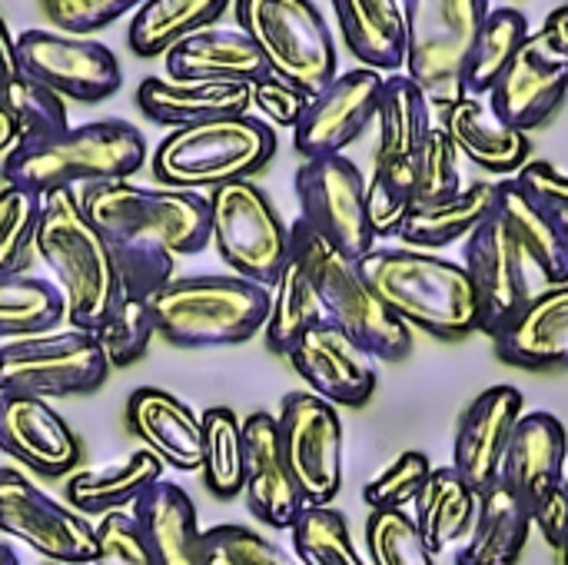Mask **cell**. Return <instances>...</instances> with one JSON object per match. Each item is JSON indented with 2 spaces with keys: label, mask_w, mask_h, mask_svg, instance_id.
<instances>
[{
  "label": "cell",
  "mask_w": 568,
  "mask_h": 565,
  "mask_svg": "<svg viewBox=\"0 0 568 565\" xmlns=\"http://www.w3.org/2000/svg\"><path fill=\"white\" fill-rule=\"evenodd\" d=\"M463 270L479 300V333H499L536 296L568 283V230L516 180L496 183V203L463 243Z\"/></svg>",
  "instance_id": "6da1fadb"
},
{
  "label": "cell",
  "mask_w": 568,
  "mask_h": 565,
  "mask_svg": "<svg viewBox=\"0 0 568 565\" xmlns=\"http://www.w3.org/2000/svg\"><path fill=\"white\" fill-rule=\"evenodd\" d=\"M80 203L106 240L123 296L150 300L173 280L176 256L210 246V196L203 193L116 180L80 190Z\"/></svg>",
  "instance_id": "7a4b0ae2"
},
{
  "label": "cell",
  "mask_w": 568,
  "mask_h": 565,
  "mask_svg": "<svg viewBox=\"0 0 568 565\" xmlns=\"http://www.w3.org/2000/svg\"><path fill=\"white\" fill-rule=\"evenodd\" d=\"M356 266L386 310L409 330L449 343L479 333V300L463 263L409 246H376Z\"/></svg>",
  "instance_id": "3957f363"
},
{
  "label": "cell",
  "mask_w": 568,
  "mask_h": 565,
  "mask_svg": "<svg viewBox=\"0 0 568 565\" xmlns=\"http://www.w3.org/2000/svg\"><path fill=\"white\" fill-rule=\"evenodd\" d=\"M146 163V140L126 120H93L57 137L17 143L0 160V183L33 196L130 180Z\"/></svg>",
  "instance_id": "277c9868"
},
{
  "label": "cell",
  "mask_w": 568,
  "mask_h": 565,
  "mask_svg": "<svg viewBox=\"0 0 568 565\" xmlns=\"http://www.w3.org/2000/svg\"><path fill=\"white\" fill-rule=\"evenodd\" d=\"M37 256L53 270L67 303V330L93 333L120 303V280L106 240L83 213L77 190L40 196Z\"/></svg>",
  "instance_id": "5b68a950"
},
{
  "label": "cell",
  "mask_w": 568,
  "mask_h": 565,
  "mask_svg": "<svg viewBox=\"0 0 568 565\" xmlns=\"http://www.w3.org/2000/svg\"><path fill=\"white\" fill-rule=\"evenodd\" d=\"M146 306L160 340L183 350H213L246 343L266 326L270 290L233 273L173 276Z\"/></svg>",
  "instance_id": "8992f818"
},
{
  "label": "cell",
  "mask_w": 568,
  "mask_h": 565,
  "mask_svg": "<svg viewBox=\"0 0 568 565\" xmlns=\"http://www.w3.org/2000/svg\"><path fill=\"white\" fill-rule=\"evenodd\" d=\"M276 153V133L253 113L170 130L153 150V176L170 190H220L260 173Z\"/></svg>",
  "instance_id": "52a82bcc"
},
{
  "label": "cell",
  "mask_w": 568,
  "mask_h": 565,
  "mask_svg": "<svg viewBox=\"0 0 568 565\" xmlns=\"http://www.w3.org/2000/svg\"><path fill=\"white\" fill-rule=\"evenodd\" d=\"M290 240L306 256L326 323L343 330L376 363H403L413 353V330L399 323L386 310V303L369 290L356 260L333 250L303 220L290 226Z\"/></svg>",
  "instance_id": "ba28073f"
},
{
  "label": "cell",
  "mask_w": 568,
  "mask_h": 565,
  "mask_svg": "<svg viewBox=\"0 0 568 565\" xmlns=\"http://www.w3.org/2000/svg\"><path fill=\"white\" fill-rule=\"evenodd\" d=\"M233 13L270 73L306 97H316L339 73L333 33L313 0H233Z\"/></svg>",
  "instance_id": "9c48e42d"
},
{
  "label": "cell",
  "mask_w": 568,
  "mask_h": 565,
  "mask_svg": "<svg viewBox=\"0 0 568 565\" xmlns=\"http://www.w3.org/2000/svg\"><path fill=\"white\" fill-rule=\"evenodd\" d=\"M489 0H403L406 77H413L433 107L459 97L463 63L489 17Z\"/></svg>",
  "instance_id": "30bf717a"
},
{
  "label": "cell",
  "mask_w": 568,
  "mask_h": 565,
  "mask_svg": "<svg viewBox=\"0 0 568 565\" xmlns=\"http://www.w3.org/2000/svg\"><path fill=\"white\" fill-rule=\"evenodd\" d=\"M210 243L233 270L256 286H273L290 256V226L253 180L210 190Z\"/></svg>",
  "instance_id": "8fae6325"
},
{
  "label": "cell",
  "mask_w": 568,
  "mask_h": 565,
  "mask_svg": "<svg viewBox=\"0 0 568 565\" xmlns=\"http://www.w3.org/2000/svg\"><path fill=\"white\" fill-rule=\"evenodd\" d=\"M110 380V363L93 333L53 330L0 346V393L67 400L97 393Z\"/></svg>",
  "instance_id": "7c38bea8"
},
{
  "label": "cell",
  "mask_w": 568,
  "mask_h": 565,
  "mask_svg": "<svg viewBox=\"0 0 568 565\" xmlns=\"http://www.w3.org/2000/svg\"><path fill=\"white\" fill-rule=\"evenodd\" d=\"M300 220L349 260L376 250V233L366 213V176L346 153L313 157L293 176Z\"/></svg>",
  "instance_id": "4fadbf2b"
},
{
  "label": "cell",
  "mask_w": 568,
  "mask_h": 565,
  "mask_svg": "<svg viewBox=\"0 0 568 565\" xmlns=\"http://www.w3.org/2000/svg\"><path fill=\"white\" fill-rule=\"evenodd\" d=\"M283 460L303 493L306 509L333 506L343 490V420L313 393H290L276 416Z\"/></svg>",
  "instance_id": "5bb4252c"
},
{
  "label": "cell",
  "mask_w": 568,
  "mask_h": 565,
  "mask_svg": "<svg viewBox=\"0 0 568 565\" xmlns=\"http://www.w3.org/2000/svg\"><path fill=\"white\" fill-rule=\"evenodd\" d=\"M0 533L27 543L47 563L87 565L97 556V529L60 506L17 470H0Z\"/></svg>",
  "instance_id": "9a60e30c"
},
{
  "label": "cell",
  "mask_w": 568,
  "mask_h": 565,
  "mask_svg": "<svg viewBox=\"0 0 568 565\" xmlns=\"http://www.w3.org/2000/svg\"><path fill=\"white\" fill-rule=\"evenodd\" d=\"M13 40H17L20 67L60 100L103 103L123 83L116 53L90 37H70L57 30H23Z\"/></svg>",
  "instance_id": "2e32d148"
},
{
  "label": "cell",
  "mask_w": 568,
  "mask_h": 565,
  "mask_svg": "<svg viewBox=\"0 0 568 565\" xmlns=\"http://www.w3.org/2000/svg\"><path fill=\"white\" fill-rule=\"evenodd\" d=\"M383 73L356 67L336 73L316 97H310L300 123L293 127V147L303 160L343 153L376 120Z\"/></svg>",
  "instance_id": "e0dca14e"
},
{
  "label": "cell",
  "mask_w": 568,
  "mask_h": 565,
  "mask_svg": "<svg viewBox=\"0 0 568 565\" xmlns=\"http://www.w3.org/2000/svg\"><path fill=\"white\" fill-rule=\"evenodd\" d=\"M568 97V60L539 33L519 47L499 83L489 90V110L519 133L546 127Z\"/></svg>",
  "instance_id": "ac0fdd59"
},
{
  "label": "cell",
  "mask_w": 568,
  "mask_h": 565,
  "mask_svg": "<svg viewBox=\"0 0 568 565\" xmlns=\"http://www.w3.org/2000/svg\"><path fill=\"white\" fill-rule=\"evenodd\" d=\"M523 406L526 396L516 386L499 383L483 390L459 416V430L453 443V470L479 496L489 493L499 480V463L516 423L523 420Z\"/></svg>",
  "instance_id": "d6986e66"
},
{
  "label": "cell",
  "mask_w": 568,
  "mask_h": 565,
  "mask_svg": "<svg viewBox=\"0 0 568 565\" xmlns=\"http://www.w3.org/2000/svg\"><path fill=\"white\" fill-rule=\"evenodd\" d=\"M0 453L43 480H60L80 466L83 450L77 433L47 400L0 393Z\"/></svg>",
  "instance_id": "ffe728a7"
},
{
  "label": "cell",
  "mask_w": 568,
  "mask_h": 565,
  "mask_svg": "<svg viewBox=\"0 0 568 565\" xmlns=\"http://www.w3.org/2000/svg\"><path fill=\"white\" fill-rule=\"evenodd\" d=\"M310 393L333 406H366L376 393V360L333 323L310 330L286 356Z\"/></svg>",
  "instance_id": "44dd1931"
},
{
  "label": "cell",
  "mask_w": 568,
  "mask_h": 565,
  "mask_svg": "<svg viewBox=\"0 0 568 565\" xmlns=\"http://www.w3.org/2000/svg\"><path fill=\"white\" fill-rule=\"evenodd\" d=\"M243 446H246V466H243V496L250 513L270 526V529H293L303 516L306 503L303 493L283 460L280 450V430L276 416L270 413H250L243 420Z\"/></svg>",
  "instance_id": "7402d4cb"
},
{
  "label": "cell",
  "mask_w": 568,
  "mask_h": 565,
  "mask_svg": "<svg viewBox=\"0 0 568 565\" xmlns=\"http://www.w3.org/2000/svg\"><path fill=\"white\" fill-rule=\"evenodd\" d=\"M566 460L568 433L562 420L546 410L523 413L503 453L496 483L529 509L542 493L566 483Z\"/></svg>",
  "instance_id": "603a6c76"
},
{
  "label": "cell",
  "mask_w": 568,
  "mask_h": 565,
  "mask_svg": "<svg viewBox=\"0 0 568 565\" xmlns=\"http://www.w3.org/2000/svg\"><path fill=\"white\" fill-rule=\"evenodd\" d=\"M433 110L439 113L436 127L449 137L456 153L466 157L469 163H476L489 173L509 176V173H519L532 160L529 133H519L509 123H503L489 110L486 100L456 97V100H446Z\"/></svg>",
  "instance_id": "cb8c5ba5"
},
{
  "label": "cell",
  "mask_w": 568,
  "mask_h": 565,
  "mask_svg": "<svg viewBox=\"0 0 568 565\" xmlns=\"http://www.w3.org/2000/svg\"><path fill=\"white\" fill-rule=\"evenodd\" d=\"M166 80L200 83H260L270 67L240 27H206L163 53Z\"/></svg>",
  "instance_id": "d4e9b609"
},
{
  "label": "cell",
  "mask_w": 568,
  "mask_h": 565,
  "mask_svg": "<svg viewBox=\"0 0 568 565\" xmlns=\"http://www.w3.org/2000/svg\"><path fill=\"white\" fill-rule=\"evenodd\" d=\"M506 366L546 373L568 366V283L536 296L519 316L489 336Z\"/></svg>",
  "instance_id": "484cf974"
},
{
  "label": "cell",
  "mask_w": 568,
  "mask_h": 565,
  "mask_svg": "<svg viewBox=\"0 0 568 565\" xmlns=\"http://www.w3.org/2000/svg\"><path fill=\"white\" fill-rule=\"evenodd\" d=\"M126 426L163 466H173L180 473L200 470V416L173 393H163L156 386L133 390L126 400Z\"/></svg>",
  "instance_id": "4316f807"
},
{
  "label": "cell",
  "mask_w": 568,
  "mask_h": 565,
  "mask_svg": "<svg viewBox=\"0 0 568 565\" xmlns=\"http://www.w3.org/2000/svg\"><path fill=\"white\" fill-rule=\"evenodd\" d=\"M136 107L146 120L163 127H193L206 120L240 117L253 110L246 83H200V80H166L146 77L136 87Z\"/></svg>",
  "instance_id": "83f0119b"
},
{
  "label": "cell",
  "mask_w": 568,
  "mask_h": 565,
  "mask_svg": "<svg viewBox=\"0 0 568 565\" xmlns=\"http://www.w3.org/2000/svg\"><path fill=\"white\" fill-rule=\"evenodd\" d=\"M156 565H206V536L193 500L176 483H153L130 513Z\"/></svg>",
  "instance_id": "f1b7e54d"
},
{
  "label": "cell",
  "mask_w": 568,
  "mask_h": 565,
  "mask_svg": "<svg viewBox=\"0 0 568 565\" xmlns=\"http://www.w3.org/2000/svg\"><path fill=\"white\" fill-rule=\"evenodd\" d=\"M0 110L13 123L17 143H33L70 130L63 100L20 67L17 40L3 17H0Z\"/></svg>",
  "instance_id": "f546056e"
},
{
  "label": "cell",
  "mask_w": 568,
  "mask_h": 565,
  "mask_svg": "<svg viewBox=\"0 0 568 565\" xmlns=\"http://www.w3.org/2000/svg\"><path fill=\"white\" fill-rule=\"evenodd\" d=\"M339 33L359 67L386 77L406 63V20L403 0H333Z\"/></svg>",
  "instance_id": "4dcf8cb0"
},
{
  "label": "cell",
  "mask_w": 568,
  "mask_h": 565,
  "mask_svg": "<svg viewBox=\"0 0 568 565\" xmlns=\"http://www.w3.org/2000/svg\"><path fill=\"white\" fill-rule=\"evenodd\" d=\"M163 480V463L150 450H136L110 466L70 473L67 503L80 516H110L136 506V500Z\"/></svg>",
  "instance_id": "1f68e13d"
},
{
  "label": "cell",
  "mask_w": 568,
  "mask_h": 565,
  "mask_svg": "<svg viewBox=\"0 0 568 565\" xmlns=\"http://www.w3.org/2000/svg\"><path fill=\"white\" fill-rule=\"evenodd\" d=\"M320 323H326L313 273L306 266V256L300 253V246L290 240V256L276 276V283L270 286V316H266V350H273L276 356H290L293 346L316 330Z\"/></svg>",
  "instance_id": "d6a6232c"
},
{
  "label": "cell",
  "mask_w": 568,
  "mask_h": 565,
  "mask_svg": "<svg viewBox=\"0 0 568 565\" xmlns=\"http://www.w3.org/2000/svg\"><path fill=\"white\" fill-rule=\"evenodd\" d=\"M476 513H479V493L469 490L453 466H439V470L433 466L426 490L413 503V523L436 559L466 543Z\"/></svg>",
  "instance_id": "836d02e7"
},
{
  "label": "cell",
  "mask_w": 568,
  "mask_h": 565,
  "mask_svg": "<svg viewBox=\"0 0 568 565\" xmlns=\"http://www.w3.org/2000/svg\"><path fill=\"white\" fill-rule=\"evenodd\" d=\"M532 536L529 509L499 483L479 496L473 533L456 553V565H516Z\"/></svg>",
  "instance_id": "e575fe53"
},
{
  "label": "cell",
  "mask_w": 568,
  "mask_h": 565,
  "mask_svg": "<svg viewBox=\"0 0 568 565\" xmlns=\"http://www.w3.org/2000/svg\"><path fill=\"white\" fill-rule=\"evenodd\" d=\"M373 123L379 127V143H376V160L373 163L413 160L416 150L423 147V140L429 137V130L436 127L429 97L406 73L383 77L379 107H376Z\"/></svg>",
  "instance_id": "d590c367"
},
{
  "label": "cell",
  "mask_w": 568,
  "mask_h": 565,
  "mask_svg": "<svg viewBox=\"0 0 568 565\" xmlns=\"http://www.w3.org/2000/svg\"><path fill=\"white\" fill-rule=\"evenodd\" d=\"M233 0H143L130 17V50L143 60L163 57L196 30L216 27Z\"/></svg>",
  "instance_id": "8d00e7d4"
},
{
  "label": "cell",
  "mask_w": 568,
  "mask_h": 565,
  "mask_svg": "<svg viewBox=\"0 0 568 565\" xmlns=\"http://www.w3.org/2000/svg\"><path fill=\"white\" fill-rule=\"evenodd\" d=\"M529 20L516 7H493L489 17L479 27V37L463 63L459 73V97H476L486 100L489 90L499 83L519 47L529 40Z\"/></svg>",
  "instance_id": "74e56055"
},
{
  "label": "cell",
  "mask_w": 568,
  "mask_h": 565,
  "mask_svg": "<svg viewBox=\"0 0 568 565\" xmlns=\"http://www.w3.org/2000/svg\"><path fill=\"white\" fill-rule=\"evenodd\" d=\"M493 203H496V183L463 186V193H456L446 203L413 210L399 226V240L409 250H426V253L443 250L449 243H463L486 220Z\"/></svg>",
  "instance_id": "f35d334b"
},
{
  "label": "cell",
  "mask_w": 568,
  "mask_h": 565,
  "mask_svg": "<svg viewBox=\"0 0 568 565\" xmlns=\"http://www.w3.org/2000/svg\"><path fill=\"white\" fill-rule=\"evenodd\" d=\"M67 323L63 293L30 273L0 276V340H30L53 333Z\"/></svg>",
  "instance_id": "ab89813d"
},
{
  "label": "cell",
  "mask_w": 568,
  "mask_h": 565,
  "mask_svg": "<svg viewBox=\"0 0 568 565\" xmlns=\"http://www.w3.org/2000/svg\"><path fill=\"white\" fill-rule=\"evenodd\" d=\"M200 473L206 490L216 500H236L243 493V466H246V446H243V423L230 406H210L200 416Z\"/></svg>",
  "instance_id": "60d3db41"
},
{
  "label": "cell",
  "mask_w": 568,
  "mask_h": 565,
  "mask_svg": "<svg viewBox=\"0 0 568 565\" xmlns=\"http://www.w3.org/2000/svg\"><path fill=\"white\" fill-rule=\"evenodd\" d=\"M293 533V553L300 565H369L363 563L346 516L333 506L303 509Z\"/></svg>",
  "instance_id": "b9f144b4"
},
{
  "label": "cell",
  "mask_w": 568,
  "mask_h": 565,
  "mask_svg": "<svg viewBox=\"0 0 568 565\" xmlns=\"http://www.w3.org/2000/svg\"><path fill=\"white\" fill-rule=\"evenodd\" d=\"M416 206V180L413 160L399 163H373V176L366 180V213L376 240L399 236V226Z\"/></svg>",
  "instance_id": "7bdbcfd3"
},
{
  "label": "cell",
  "mask_w": 568,
  "mask_h": 565,
  "mask_svg": "<svg viewBox=\"0 0 568 565\" xmlns=\"http://www.w3.org/2000/svg\"><path fill=\"white\" fill-rule=\"evenodd\" d=\"M40 196L0 183V276L27 273L37 256Z\"/></svg>",
  "instance_id": "ee69618b"
},
{
  "label": "cell",
  "mask_w": 568,
  "mask_h": 565,
  "mask_svg": "<svg viewBox=\"0 0 568 565\" xmlns=\"http://www.w3.org/2000/svg\"><path fill=\"white\" fill-rule=\"evenodd\" d=\"M366 549L369 565H436L406 509H373L366 519Z\"/></svg>",
  "instance_id": "f6af8a7d"
},
{
  "label": "cell",
  "mask_w": 568,
  "mask_h": 565,
  "mask_svg": "<svg viewBox=\"0 0 568 565\" xmlns=\"http://www.w3.org/2000/svg\"><path fill=\"white\" fill-rule=\"evenodd\" d=\"M153 336L156 333H153L150 306L146 300H133V296H120L110 316L93 330V340L103 350L110 370H126L136 360H143Z\"/></svg>",
  "instance_id": "bcb514c9"
},
{
  "label": "cell",
  "mask_w": 568,
  "mask_h": 565,
  "mask_svg": "<svg viewBox=\"0 0 568 565\" xmlns=\"http://www.w3.org/2000/svg\"><path fill=\"white\" fill-rule=\"evenodd\" d=\"M413 180H416V206H436L463 193V176H459V153L449 143V137L433 127L423 147L413 157Z\"/></svg>",
  "instance_id": "7dc6e473"
},
{
  "label": "cell",
  "mask_w": 568,
  "mask_h": 565,
  "mask_svg": "<svg viewBox=\"0 0 568 565\" xmlns=\"http://www.w3.org/2000/svg\"><path fill=\"white\" fill-rule=\"evenodd\" d=\"M433 473V463L426 453L419 450H406L399 453L383 473H376L366 490L363 500L369 509H406L419 500V493L426 490V480Z\"/></svg>",
  "instance_id": "c3c4849f"
},
{
  "label": "cell",
  "mask_w": 568,
  "mask_h": 565,
  "mask_svg": "<svg viewBox=\"0 0 568 565\" xmlns=\"http://www.w3.org/2000/svg\"><path fill=\"white\" fill-rule=\"evenodd\" d=\"M206 536V565H300L273 539L246 526H213Z\"/></svg>",
  "instance_id": "681fc988"
},
{
  "label": "cell",
  "mask_w": 568,
  "mask_h": 565,
  "mask_svg": "<svg viewBox=\"0 0 568 565\" xmlns=\"http://www.w3.org/2000/svg\"><path fill=\"white\" fill-rule=\"evenodd\" d=\"M143 0H40L43 13L53 20L57 30L70 37H90L120 17L133 13Z\"/></svg>",
  "instance_id": "f907efd6"
},
{
  "label": "cell",
  "mask_w": 568,
  "mask_h": 565,
  "mask_svg": "<svg viewBox=\"0 0 568 565\" xmlns=\"http://www.w3.org/2000/svg\"><path fill=\"white\" fill-rule=\"evenodd\" d=\"M93 529H97V556L90 565H156L130 513H110Z\"/></svg>",
  "instance_id": "816d5d0a"
},
{
  "label": "cell",
  "mask_w": 568,
  "mask_h": 565,
  "mask_svg": "<svg viewBox=\"0 0 568 565\" xmlns=\"http://www.w3.org/2000/svg\"><path fill=\"white\" fill-rule=\"evenodd\" d=\"M250 97H253V107L263 113V120H270L276 127H290V130L300 123V117H303V110L310 103V97L303 90L290 87L286 80H280L273 73L263 77L260 83H253Z\"/></svg>",
  "instance_id": "f5cc1de1"
},
{
  "label": "cell",
  "mask_w": 568,
  "mask_h": 565,
  "mask_svg": "<svg viewBox=\"0 0 568 565\" xmlns=\"http://www.w3.org/2000/svg\"><path fill=\"white\" fill-rule=\"evenodd\" d=\"M516 180L568 230V173L549 160H529L516 173Z\"/></svg>",
  "instance_id": "db71d44e"
},
{
  "label": "cell",
  "mask_w": 568,
  "mask_h": 565,
  "mask_svg": "<svg viewBox=\"0 0 568 565\" xmlns=\"http://www.w3.org/2000/svg\"><path fill=\"white\" fill-rule=\"evenodd\" d=\"M529 519H532V533H539L556 553H562L568 543V480L552 486L549 493H542L532 506H529Z\"/></svg>",
  "instance_id": "11a10c76"
},
{
  "label": "cell",
  "mask_w": 568,
  "mask_h": 565,
  "mask_svg": "<svg viewBox=\"0 0 568 565\" xmlns=\"http://www.w3.org/2000/svg\"><path fill=\"white\" fill-rule=\"evenodd\" d=\"M542 37L562 53L568 60V3L562 7H556L549 17H546V23H542Z\"/></svg>",
  "instance_id": "9f6ffc18"
},
{
  "label": "cell",
  "mask_w": 568,
  "mask_h": 565,
  "mask_svg": "<svg viewBox=\"0 0 568 565\" xmlns=\"http://www.w3.org/2000/svg\"><path fill=\"white\" fill-rule=\"evenodd\" d=\"M13 147H17V130H13V123L7 120V113L0 110V153L7 157Z\"/></svg>",
  "instance_id": "6f0895ef"
},
{
  "label": "cell",
  "mask_w": 568,
  "mask_h": 565,
  "mask_svg": "<svg viewBox=\"0 0 568 565\" xmlns=\"http://www.w3.org/2000/svg\"><path fill=\"white\" fill-rule=\"evenodd\" d=\"M0 565H20L17 553L10 546H3V543H0Z\"/></svg>",
  "instance_id": "680465c9"
},
{
  "label": "cell",
  "mask_w": 568,
  "mask_h": 565,
  "mask_svg": "<svg viewBox=\"0 0 568 565\" xmlns=\"http://www.w3.org/2000/svg\"><path fill=\"white\" fill-rule=\"evenodd\" d=\"M559 556H562V565H568V543H566V549H562Z\"/></svg>",
  "instance_id": "91938a15"
},
{
  "label": "cell",
  "mask_w": 568,
  "mask_h": 565,
  "mask_svg": "<svg viewBox=\"0 0 568 565\" xmlns=\"http://www.w3.org/2000/svg\"><path fill=\"white\" fill-rule=\"evenodd\" d=\"M47 565H57V563H47Z\"/></svg>",
  "instance_id": "94428289"
}]
</instances>
